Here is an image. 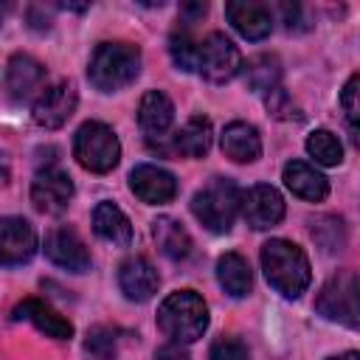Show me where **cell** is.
I'll list each match as a JSON object with an SVG mask.
<instances>
[{
  "mask_svg": "<svg viewBox=\"0 0 360 360\" xmlns=\"http://www.w3.org/2000/svg\"><path fill=\"white\" fill-rule=\"evenodd\" d=\"M262 270L270 287L284 298H298L312 278L307 253L287 239H270L262 245Z\"/></svg>",
  "mask_w": 360,
  "mask_h": 360,
  "instance_id": "obj_1",
  "label": "cell"
},
{
  "mask_svg": "<svg viewBox=\"0 0 360 360\" xmlns=\"http://www.w3.org/2000/svg\"><path fill=\"white\" fill-rule=\"evenodd\" d=\"M158 326L172 343H194L208 329V307L194 290H177L158 307Z\"/></svg>",
  "mask_w": 360,
  "mask_h": 360,
  "instance_id": "obj_2",
  "label": "cell"
},
{
  "mask_svg": "<svg viewBox=\"0 0 360 360\" xmlns=\"http://www.w3.org/2000/svg\"><path fill=\"white\" fill-rule=\"evenodd\" d=\"M141 73V51L129 42H101L87 68V79L101 93H115L132 84Z\"/></svg>",
  "mask_w": 360,
  "mask_h": 360,
  "instance_id": "obj_3",
  "label": "cell"
},
{
  "mask_svg": "<svg viewBox=\"0 0 360 360\" xmlns=\"http://www.w3.org/2000/svg\"><path fill=\"white\" fill-rule=\"evenodd\" d=\"M239 202H242V191L233 180L225 177H214L205 188H200L191 200V211L197 217V222L211 231V233H228L236 214H239Z\"/></svg>",
  "mask_w": 360,
  "mask_h": 360,
  "instance_id": "obj_4",
  "label": "cell"
},
{
  "mask_svg": "<svg viewBox=\"0 0 360 360\" xmlns=\"http://www.w3.org/2000/svg\"><path fill=\"white\" fill-rule=\"evenodd\" d=\"M73 158L79 160L82 169L107 174L118 166L121 158L118 135L101 121H84L73 135Z\"/></svg>",
  "mask_w": 360,
  "mask_h": 360,
  "instance_id": "obj_5",
  "label": "cell"
},
{
  "mask_svg": "<svg viewBox=\"0 0 360 360\" xmlns=\"http://www.w3.org/2000/svg\"><path fill=\"white\" fill-rule=\"evenodd\" d=\"M315 309L323 318L354 329L357 326V276H354V270H340L338 276H332L321 287Z\"/></svg>",
  "mask_w": 360,
  "mask_h": 360,
  "instance_id": "obj_6",
  "label": "cell"
},
{
  "mask_svg": "<svg viewBox=\"0 0 360 360\" xmlns=\"http://www.w3.org/2000/svg\"><path fill=\"white\" fill-rule=\"evenodd\" d=\"M242 68V53L239 48L222 34V31H211L197 51V70L202 79H208L211 84H225L231 82Z\"/></svg>",
  "mask_w": 360,
  "mask_h": 360,
  "instance_id": "obj_7",
  "label": "cell"
},
{
  "mask_svg": "<svg viewBox=\"0 0 360 360\" xmlns=\"http://www.w3.org/2000/svg\"><path fill=\"white\" fill-rule=\"evenodd\" d=\"M239 214L245 217V222L253 228V231H264V228H273L284 219V197L267 186V183H259L253 188H248L242 194V202H239Z\"/></svg>",
  "mask_w": 360,
  "mask_h": 360,
  "instance_id": "obj_8",
  "label": "cell"
},
{
  "mask_svg": "<svg viewBox=\"0 0 360 360\" xmlns=\"http://www.w3.org/2000/svg\"><path fill=\"white\" fill-rule=\"evenodd\" d=\"M73 110H76V87L70 82H56V84H48L34 98L31 115H34V121L39 127L59 129L62 124H68V118L73 115Z\"/></svg>",
  "mask_w": 360,
  "mask_h": 360,
  "instance_id": "obj_9",
  "label": "cell"
},
{
  "mask_svg": "<svg viewBox=\"0 0 360 360\" xmlns=\"http://www.w3.org/2000/svg\"><path fill=\"white\" fill-rule=\"evenodd\" d=\"M73 197V180L68 177V172L48 166L39 169L31 180V202L42 211V214H62L68 208Z\"/></svg>",
  "mask_w": 360,
  "mask_h": 360,
  "instance_id": "obj_10",
  "label": "cell"
},
{
  "mask_svg": "<svg viewBox=\"0 0 360 360\" xmlns=\"http://www.w3.org/2000/svg\"><path fill=\"white\" fill-rule=\"evenodd\" d=\"M45 256L70 273H84L90 270V250L82 242V236L68 228V225H56L48 236H45Z\"/></svg>",
  "mask_w": 360,
  "mask_h": 360,
  "instance_id": "obj_11",
  "label": "cell"
},
{
  "mask_svg": "<svg viewBox=\"0 0 360 360\" xmlns=\"http://www.w3.org/2000/svg\"><path fill=\"white\" fill-rule=\"evenodd\" d=\"M37 253V231L22 217H0V264H25Z\"/></svg>",
  "mask_w": 360,
  "mask_h": 360,
  "instance_id": "obj_12",
  "label": "cell"
},
{
  "mask_svg": "<svg viewBox=\"0 0 360 360\" xmlns=\"http://www.w3.org/2000/svg\"><path fill=\"white\" fill-rule=\"evenodd\" d=\"M129 188L141 202L149 205H163L177 197V180L172 172L155 166V163H141L129 172Z\"/></svg>",
  "mask_w": 360,
  "mask_h": 360,
  "instance_id": "obj_13",
  "label": "cell"
},
{
  "mask_svg": "<svg viewBox=\"0 0 360 360\" xmlns=\"http://www.w3.org/2000/svg\"><path fill=\"white\" fill-rule=\"evenodd\" d=\"M6 90L17 104L39 96L45 90V68L28 53H14L6 70Z\"/></svg>",
  "mask_w": 360,
  "mask_h": 360,
  "instance_id": "obj_14",
  "label": "cell"
},
{
  "mask_svg": "<svg viewBox=\"0 0 360 360\" xmlns=\"http://www.w3.org/2000/svg\"><path fill=\"white\" fill-rule=\"evenodd\" d=\"M225 17L245 39H264L273 31V11L259 0H231L225 6Z\"/></svg>",
  "mask_w": 360,
  "mask_h": 360,
  "instance_id": "obj_15",
  "label": "cell"
},
{
  "mask_svg": "<svg viewBox=\"0 0 360 360\" xmlns=\"http://www.w3.org/2000/svg\"><path fill=\"white\" fill-rule=\"evenodd\" d=\"M14 321H28L34 323L42 335L53 338V340H70L73 338V323L68 318H62L51 304L39 301V298H22L14 312H11Z\"/></svg>",
  "mask_w": 360,
  "mask_h": 360,
  "instance_id": "obj_16",
  "label": "cell"
},
{
  "mask_svg": "<svg viewBox=\"0 0 360 360\" xmlns=\"http://www.w3.org/2000/svg\"><path fill=\"white\" fill-rule=\"evenodd\" d=\"M118 284H121V290H124V295L129 301H149L158 292L160 278H158V270L152 267L149 259L129 256L118 267Z\"/></svg>",
  "mask_w": 360,
  "mask_h": 360,
  "instance_id": "obj_17",
  "label": "cell"
},
{
  "mask_svg": "<svg viewBox=\"0 0 360 360\" xmlns=\"http://www.w3.org/2000/svg\"><path fill=\"white\" fill-rule=\"evenodd\" d=\"M284 186L307 202H321L329 194V180L304 160H290L284 166Z\"/></svg>",
  "mask_w": 360,
  "mask_h": 360,
  "instance_id": "obj_18",
  "label": "cell"
},
{
  "mask_svg": "<svg viewBox=\"0 0 360 360\" xmlns=\"http://www.w3.org/2000/svg\"><path fill=\"white\" fill-rule=\"evenodd\" d=\"M174 121V104L163 90H149L143 93L138 104V124L149 138H163V132Z\"/></svg>",
  "mask_w": 360,
  "mask_h": 360,
  "instance_id": "obj_19",
  "label": "cell"
},
{
  "mask_svg": "<svg viewBox=\"0 0 360 360\" xmlns=\"http://www.w3.org/2000/svg\"><path fill=\"white\" fill-rule=\"evenodd\" d=\"M222 152L225 158L236 160V163H253L262 155V138L256 132L253 124L245 121H233L225 127L222 132Z\"/></svg>",
  "mask_w": 360,
  "mask_h": 360,
  "instance_id": "obj_20",
  "label": "cell"
},
{
  "mask_svg": "<svg viewBox=\"0 0 360 360\" xmlns=\"http://www.w3.org/2000/svg\"><path fill=\"white\" fill-rule=\"evenodd\" d=\"M93 231L98 239L127 248L132 242V225L127 219V214L115 205V202H98L93 211Z\"/></svg>",
  "mask_w": 360,
  "mask_h": 360,
  "instance_id": "obj_21",
  "label": "cell"
},
{
  "mask_svg": "<svg viewBox=\"0 0 360 360\" xmlns=\"http://www.w3.org/2000/svg\"><path fill=\"white\" fill-rule=\"evenodd\" d=\"M211 121L202 115L188 118L172 138V152L183 155V158H202L211 149Z\"/></svg>",
  "mask_w": 360,
  "mask_h": 360,
  "instance_id": "obj_22",
  "label": "cell"
},
{
  "mask_svg": "<svg viewBox=\"0 0 360 360\" xmlns=\"http://www.w3.org/2000/svg\"><path fill=\"white\" fill-rule=\"evenodd\" d=\"M152 236H155V245L160 248V253L172 262H183L188 253H191V236L188 231L172 219V217H158L152 222Z\"/></svg>",
  "mask_w": 360,
  "mask_h": 360,
  "instance_id": "obj_23",
  "label": "cell"
},
{
  "mask_svg": "<svg viewBox=\"0 0 360 360\" xmlns=\"http://www.w3.org/2000/svg\"><path fill=\"white\" fill-rule=\"evenodd\" d=\"M217 278H219V287L233 298H245L253 284L250 264L239 253H225L217 259Z\"/></svg>",
  "mask_w": 360,
  "mask_h": 360,
  "instance_id": "obj_24",
  "label": "cell"
},
{
  "mask_svg": "<svg viewBox=\"0 0 360 360\" xmlns=\"http://www.w3.org/2000/svg\"><path fill=\"white\" fill-rule=\"evenodd\" d=\"M242 76H245V84L256 93H270L273 87H278L281 82V62L278 56L273 53H259V56H250L242 68Z\"/></svg>",
  "mask_w": 360,
  "mask_h": 360,
  "instance_id": "obj_25",
  "label": "cell"
},
{
  "mask_svg": "<svg viewBox=\"0 0 360 360\" xmlns=\"http://www.w3.org/2000/svg\"><path fill=\"white\" fill-rule=\"evenodd\" d=\"M307 152H309V158H315V163H321V166H338V163L343 160V146H340V141H338L329 129H315V132H309V138H307Z\"/></svg>",
  "mask_w": 360,
  "mask_h": 360,
  "instance_id": "obj_26",
  "label": "cell"
},
{
  "mask_svg": "<svg viewBox=\"0 0 360 360\" xmlns=\"http://www.w3.org/2000/svg\"><path fill=\"white\" fill-rule=\"evenodd\" d=\"M197 51H200V42L183 28V31H174L172 39H169V53H172V62L177 65V70H197Z\"/></svg>",
  "mask_w": 360,
  "mask_h": 360,
  "instance_id": "obj_27",
  "label": "cell"
},
{
  "mask_svg": "<svg viewBox=\"0 0 360 360\" xmlns=\"http://www.w3.org/2000/svg\"><path fill=\"white\" fill-rule=\"evenodd\" d=\"M312 239H315L323 250H329V253L343 250V245H346L343 222H340L338 217H321L318 222H312Z\"/></svg>",
  "mask_w": 360,
  "mask_h": 360,
  "instance_id": "obj_28",
  "label": "cell"
},
{
  "mask_svg": "<svg viewBox=\"0 0 360 360\" xmlns=\"http://www.w3.org/2000/svg\"><path fill=\"white\" fill-rule=\"evenodd\" d=\"M84 349H87L96 360H110V357H115V332L107 329V326H93V329L87 332Z\"/></svg>",
  "mask_w": 360,
  "mask_h": 360,
  "instance_id": "obj_29",
  "label": "cell"
},
{
  "mask_svg": "<svg viewBox=\"0 0 360 360\" xmlns=\"http://www.w3.org/2000/svg\"><path fill=\"white\" fill-rule=\"evenodd\" d=\"M357 87H360V76L352 73L349 82H346V87H343V93H340V107H343V112H346V121H349L352 132H357V115H360V104H357L360 90H357Z\"/></svg>",
  "mask_w": 360,
  "mask_h": 360,
  "instance_id": "obj_30",
  "label": "cell"
},
{
  "mask_svg": "<svg viewBox=\"0 0 360 360\" xmlns=\"http://www.w3.org/2000/svg\"><path fill=\"white\" fill-rule=\"evenodd\" d=\"M208 360H248V346L239 338H217L211 343Z\"/></svg>",
  "mask_w": 360,
  "mask_h": 360,
  "instance_id": "obj_31",
  "label": "cell"
},
{
  "mask_svg": "<svg viewBox=\"0 0 360 360\" xmlns=\"http://www.w3.org/2000/svg\"><path fill=\"white\" fill-rule=\"evenodd\" d=\"M155 360H191L188 357V352L183 349V343H166V346H160L158 352H155Z\"/></svg>",
  "mask_w": 360,
  "mask_h": 360,
  "instance_id": "obj_32",
  "label": "cell"
},
{
  "mask_svg": "<svg viewBox=\"0 0 360 360\" xmlns=\"http://www.w3.org/2000/svg\"><path fill=\"white\" fill-rule=\"evenodd\" d=\"M205 11H208L205 3H186V6H180V14L188 17V20H197V17H202Z\"/></svg>",
  "mask_w": 360,
  "mask_h": 360,
  "instance_id": "obj_33",
  "label": "cell"
},
{
  "mask_svg": "<svg viewBox=\"0 0 360 360\" xmlns=\"http://www.w3.org/2000/svg\"><path fill=\"white\" fill-rule=\"evenodd\" d=\"M329 360H360L357 352H346V354H338V357H329Z\"/></svg>",
  "mask_w": 360,
  "mask_h": 360,
  "instance_id": "obj_34",
  "label": "cell"
},
{
  "mask_svg": "<svg viewBox=\"0 0 360 360\" xmlns=\"http://www.w3.org/2000/svg\"><path fill=\"white\" fill-rule=\"evenodd\" d=\"M6 180H8V169L0 166V186H6Z\"/></svg>",
  "mask_w": 360,
  "mask_h": 360,
  "instance_id": "obj_35",
  "label": "cell"
}]
</instances>
